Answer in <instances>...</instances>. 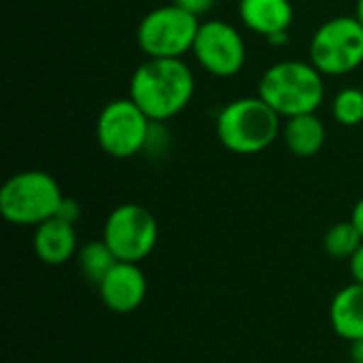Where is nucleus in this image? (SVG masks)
<instances>
[{
  "label": "nucleus",
  "instance_id": "nucleus-12",
  "mask_svg": "<svg viewBox=\"0 0 363 363\" xmlns=\"http://www.w3.org/2000/svg\"><path fill=\"white\" fill-rule=\"evenodd\" d=\"M238 15L251 32L268 38L289 30L294 21V6L289 0H240Z\"/></svg>",
  "mask_w": 363,
  "mask_h": 363
},
{
  "label": "nucleus",
  "instance_id": "nucleus-19",
  "mask_svg": "<svg viewBox=\"0 0 363 363\" xmlns=\"http://www.w3.org/2000/svg\"><path fill=\"white\" fill-rule=\"evenodd\" d=\"M174 4H179L181 9L189 11L196 17H202V15H206L213 9L215 0H174Z\"/></svg>",
  "mask_w": 363,
  "mask_h": 363
},
{
  "label": "nucleus",
  "instance_id": "nucleus-2",
  "mask_svg": "<svg viewBox=\"0 0 363 363\" xmlns=\"http://www.w3.org/2000/svg\"><path fill=\"white\" fill-rule=\"evenodd\" d=\"M257 96L287 119L315 113L325 96L323 74L311 62H277L262 74Z\"/></svg>",
  "mask_w": 363,
  "mask_h": 363
},
{
  "label": "nucleus",
  "instance_id": "nucleus-1",
  "mask_svg": "<svg viewBox=\"0 0 363 363\" xmlns=\"http://www.w3.org/2000/svg\"><path fill=\"white\" fill-rule=\"evenodd\" d=\"M196 91L191 68L177 57H149L130 79V98L155 121H168L183 113Z\"/></svg>",
  "mask_w": 363,
  "mask_h": 363
},
{
  "label": "nucleus",
  "instance_id": "nucleus-8",
  "mask_svg": "<svg viewBox=\"0 0 363 363\" xmlns=\"http://www.w3.org/2000/svg\"><path fill=\"white\" fill-rule=\"evenodd\" d=\"M160 228L153 213L140 204L125 202L113 208L104 221L102 240L119 262L140 264L157 245Z\"/></svg>",
  "mask_w": 363,
  "mask_h": 363
},
{
  "label": "nucleus",
  "instance_id": "nucleus-3",
  "mask_svg": "<svg viewBox=\"0 0 363 363\" xmlns=\"http://www.w3.org/2000/svg\"><path fill=\"white\" fill-rule=\"evenodd\" d=\"M219 143L238 155L266 151L281 132V115L259 96L238 98L221 108L215 121Z\"/></svg>",
  "mask_w": 363,
  "mask_h": 363
},
{
  "label": "nucleus",
  "instance_id": "nucleus-5",
  "mask_svg": "<svg viewBox=\"0 0 363 363\" xmlns=\"http://www.w3.org/2000/svg\"><path fill=\"white\" fill-rule=\"evenodd\" d=\"M198 30L200 17L172 2L149 11L140 19L136 28V43L147 57L181 60L194 49Z\"/></svg>",
  "mask_w": 363,
  "mask_h": 363
},
{
  "label": "nucleus",
  "instance_id": "nucleus-16",
  "mask_svg": "<svg viewBox=\"0 0 363 363\" xmlns=\"http://www.w3.org/2000/svg\"><path fill=\"white\" fill-rule=\"evenodd\" d=\"M362 232L355 228V223L351 219L334 223L323 236V249L334 259H351L355 255V251L362 247Z\"/></svg>",
  "mask_w": 363,
  "mask_h": 363
},
{
  "label": "nucleus",
  "instance_id": "nucleus-22",
  "mask_svg": "<svg viewBox=\"0 0 363 363\" xmlns=\"http://www.w3.org/2000/svg\"><path fill=\"white\" fill-rule=\"evenodd\" d=\"M351 362L363 363V338L351 342Z\"/></svg>",
  "mask_w": 363,
  "mask_h": 363
},
{
  "label": "nucleus",
  "instance_id": "nucleus-18",
  "mask_svg": "<svg viewBox=\"0 0 363 363\" xmlns=\"http://www.w3.org/2000/svg\"><path fill=\"white\" fill-rule=\"evenodd\" d=\"M55 217H60V219H64V221H68V223L74 225V223L81 219V204H79L74 198H66V196H64V200H62V204H60Z\"/></svg>",
  "mask_w": 363,
  "mask_h": 363
},
{
  "label": "nucleus",
  "instance_id": "nucleus-7",
  "mask_svg": "<svg viewBox=\"0 0 363 363\" xmlns=\"http://www.w3.org/2000/svg\"><path fill=\"white\" fill-rule=\"evenodd\" d=\"M151 119L132 98L111 100L98 115L96 138L100 149L115 160L138 155L151 136Z\"/></svg>",
  "mask_w": 363,
  "mask_h": 363
},
{
  "label": "nucleus",
  "instance_id": "nucleus-4",
  "mask_svg": "<svg viewBox=\"0 0 363 363\" xmlns=\"http://www.w3.org/2000/svg\"><path fill=\"white\" fill-rule=\"evenodd\" d=\"M64 194L57 181L45 170L13 174L0 189L2 217L21 228H36L57 215Z\"/></svg>",
  "mask_w": 363,
  "mask_h": 363
},
{
  "label": "nucleus",
  "instance_id": "nucleus-13",
  "mask_svg": "<svg viewBox=\"0 0 363 363\" xmlns=\"http://www.w3.org/2000/svg\"><path fill=\"white\" fill-rule=\"evenodd\" d=\"M332 330L349 342L363 338V283L342 287L330 304Z\"/></svg>",
  "mask_w": 363,
  "mask_h": 363
},
{
  "label": "nucleus",
  "instance_id": "nucleus-21",
  "mask_svg": "<svg viewBox=\"0 0 363 363\" xmlns=\"http://www.w3.org/2000/svg\"><path fill=\"white\" fill-rule=\"evenodd\" d=\"M351 221L355 223V228L362 232L363 236V198L362 200H357V204L353 206V211H351Z\"/></svg>",
  "mask_w": 363,
  "mask_h": 363
},
{
  "label": "nucleus",
  "instance_id": "nucleus-15",
  "mask_svg": "<svg viewBox=\"0 0 363 363\" xmlns=\"http://www.w3.org/2000/svg\"><path fill=\"white\" fill-rule=\"evenodd\" d=\"M117 262L119 259L104 240H89L77 251V266L83 279L96 287L106 279V274L115 268Z\"/></svg>",
  "mask_w": 363,
  "mask_h": 363
},
{
  "label": "nucleus",
  "instance_id": "nucleus-23",
  "mask_svg": "<svg viewBox=\"0 0 363 363\" xmlns=\"http://www.w3.org/2000/svg\"><path fill=\"white\" fill-rule=\"evenodd\" d=\"M287 40H289V34H287V32H279V34L268 36V43H270V45H285Z\"/></svg>",
  "mask_w": 363,
  "mask_h": 363
},
{
  "label": "nucleus",
  "instance_id": "nucleus-24",
  "mask_svg": "<svg viewBox=\"0 0 363 363\" xmlns=\"http://www.w3.org/2000/svg\"><path fill=\"white\" fill-rule=\"evenodd\" d=\"M355 17L359 19V23L363 26V0H357V15Z\"/></svg>",
  "mask_w": 363,
  "mask_h": 363
},
{
  "label": "nucleus",
  "instance_id": "nucleus-11",
  "mask_svg": "<svg viewBox=\"0 0 363 363\" xmlns=\"http://www.w3.org/2000/svg\"><path fill=\"white\" fill-rule=\"evenodd\" d=\"M32 249H34V255L43 264L62 266L70 262L72 257H77V251H79L77 230L72 223L60 217H51L45 223L34 228Z\"/></svg>",
  "mask_w": 363,
  "mask_h": 363
},
{
  "label": "nucleus",
  "instance_id": "nucleus-17",
  "mask_svg": "<svg viewBox=\"0 0 363 363\" xmlns=\"http://www.w3.org/2000/svg\"><path fill=\"white\" fill-rule=\"evenodd\" d=\"M332 115L340 125H359L363 121V91L347 87L336 94L332 102Z\"/></svg>",
  "mask_w": 363,
  "mask_h": 363
},
{
  "label": "nucleus",
  "instance_id": "nucleus-20",
  "mask_svg": "<svg viewBox=\"0 0 363 363\" xmlns=\"http://www.w3.org/2000/svg\"><path fill=\"white\" fill-rule=\"evenodd\" d=\"M349 270H351L353 281L363 283V242H362V247L355 251V255L349 259Z\"/></svg>",
  "mask_w": 363,
  "mask_h": 363
},
{
  "label": "nucleus",
  "instance_id": "nucleus-6",
  "mask_svg": "<svg viewBox=\"0 0 363 363\" xmlns=\"http://www.w3.org/2000/svg\"><path fill=\"white\" fill-rule=\"evenodd\" d=\"M311 64L325 77H340L363 64V26L357 17H332L311 40Z\"/></svg>",
  "mask_w": 363,
  "mask_h": 363
},
{
  "label": "nucleus",
  "instance_id": "nucleus-9",
  "mask_svg": "<svg viewBox=\"0 0 363 363\" xmlns=\"http://www.w3.org/2000/svg\"><path fill=\"white\" fill-rule=\"evenodd\" d=\"M194 55L198 64L213 77L228 79L242 70L247 62V47L238 30L221 19L200 23L194 40Z\"/></svg>",
  "mask_w": 363,
  "mask_h": 363
},
{
  "label": "nucleus",
  "instance_id": "nucleus-14",
  "mask_svg": "<svg viewBox=\"0 0 363 363\" xmlns=\"http://www.w3.org/2000/svg\"><path fill=\"white\" fill-rule=\"evenodd\" d=\"M287 149L298 157H315L325 145V125L315 113L287 119L283 128Z\"/></svg>",
  "mask_w": 363,
  "mask_h": 363
},
{
  "label": "nucleus",
  "instance_id": "nucleus-10",
  "mask_svg": "<svg viewBox=\"0 0 363 363\" xmlns=\"http://www.w3.org/2000/svg\"><path fill=\"white\" fill-rule=\"evenodd\" d=\"M102 304L117 315L138 311L147 298V277L138 264L117 262L106 279L98 285Z\"/></svg>",
  "mask_w": 363,
  "mask_h": 363
}]
</instances>
